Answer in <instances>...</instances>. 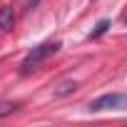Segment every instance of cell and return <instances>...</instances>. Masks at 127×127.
Here are the masks:
<instances>
[{"label":"cell","instance_id":"obj_1","mask_svg":"<svg viewBox=\"0 0 127 127\" xmlns=\"http://www.w3.org/2000/svg\"><path fill=\"white\" fill-rule=\"evenodd\" d=\"M60 50V42H42V45H37V47H32L30 52H28V57L23 60V75H28V72H32V70H37V65L40 62H45L50 55H55Z\"/></svg>","mask_w":127,"mask_h":127},{"label":"cell","instance_id":"obj_2","mask_svg":"<svg viewBox=\"0 0 127 127\" xmlns=\"http://www.w3.org/2000/svg\"><path fill=\"white\" fill-rule=\"evenodd\" d=\"M90 112H105V110H127V95L122 92H107V95H100L97 100L90 102L87 107Z\"/></svg>","mask_w":127,"mask_h":127},{"label":"cell","instance_id":"obj_3","mask_svg":"<svg viewBox=\"0 0 127 127\" xmlns=\"http://www.w3.org/2000/svg\"><path fill=\"white\" fill-rule=\"evenodd\" d=\"M13 25H15V13H13V8H0V30L3 32H10L13 30Z\"/></svg>","mask_w":127,"mask_h":127},{"label":"cell","instance_id":"obj_4","mask_svg":"<svg viewBox=\"0 0 127 127\" xmlns=\"http://www.w3.org/2000/svg\"><path fill=\"white\" fill-rule=\"evenodd\" d=\"M75 90H77V82H75V80H62V82H57V85L52 87V95L65 97V95H70V92H75Z\"/></svg>","mask_w":127,"mask_h":127},{"label":"cell","instance_id":"obj_5","mask_svg":"<svg viewBox=\"0 0 127 127\" xmlns=\"http://www.w3.org/2000/svg\"><path fill=\"white\" fill-rule=\"evenodd\" d=\"M107 28H110V20H100V23H97V28L90 32V40H92V37H100V35H105V32H107Z\"/></svg>","mask_w":127,"mask_h":127},{"label":"cell","instance_id":"obj_6","mask_svg":"<svg viewBox=\"0 0 127 127\" xmlns=\"http://www.w3.org/2000/svg\"><path fill=\"white\" fill-rule=\"evenodd\" d=\"M13 110H18V105H0V115H8Z\"/></svg>","mask_w":127,"mask_h":127}]
</instances>
